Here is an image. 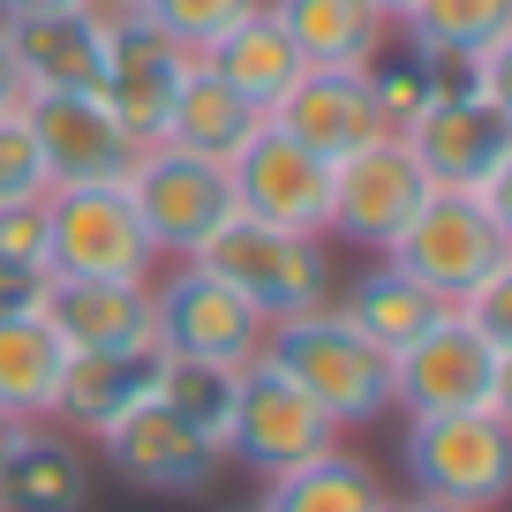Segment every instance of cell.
<instances>
[{
	"instance_id": "obj_1",
	"label": "cell",
	"mask_w": 512,
	"mask_h": 512,
	"mask_svg": "<svg viewBox=\"0 0 512 512\" xmlns=\"http://www.w3.org/2000/svg\"><path fill=\"white\" fill-rule=\"evenodd\" d=\"M264 362L287 369L324 407L332 430H369V422L392 415V354H377L332 302L309 309V317H279L264 332Z\"/></svg>"
},
{
	"instance_id": "obj_2",
	"label": "cell",
	"mask_w": 512,
	"mask_h": 512,
	"mask_svg": "<svg viewBox=\"0 0 512 512\" xmlns=\"http://www.w3.org/2000/svg\"><path fill=\"white\" fill-rule=\"evenodd\" d=\"M392 264L407 279L437 294V302H460L467 287H482L490 272L512 264V219H505V196H475V189H430L422 211L407 219V234L392 241Z\"/></svg>"
},
{
	"instance_id": "obj_3",
	"label": "cell",
	"mask_w": 512,
	"mask_h": 512,
	"mask_svg": "<svg viewBox=\"0 0 512 512\" xmlns=\"http://www.w3.org/2000/svg\"><path fill=\"white\" fill-rule=\"evenodd\" d=\"M512 347L445 309L415 347L392 354V407L400 415H505Z\"/></svg>"
},
{
	"instance_id": "obj_4",
	"label": "cell",
	"mask_w": 512,
	"mask_h": 512,
	"mask_svg": "<svg viewBox=\"0 0 512 512\" xmlns=\"http://www.w3.org/2000/svg\"><path fill=\"white\" fill-rule=\"evenodd\" d=\"M181 264H204L211 279H226L264 324L309 317V309L332 302V256H324V241L317 234H279V226L241 219V211L196 256H181Z\"/></svg>"
},
{
	"instance_id": "obj_5",
	"label": "cell",
	"mask_w": 512,
	"mask_h": 512,
	"mask_svg": "<svg viewBox=\"0 0 512 512\" xmlns=\"http://www.w3.org/2000/svg\"><path fill=\"white\" fill-rule=\"evenodd\" d=\"M400 144L415 151L430 189L505 196V181H512V106L467 91V83H437V98L400 128Z\"/></svg>"
},
{
	"instance_id": "obj_6",
	"label": "cell",
	"mask_w": 512,
	"mask_h": 512,
	"mask_svg": "<svg viewBox=\"0 0 512 512\" xmlns=\"http://www.w3.org/2000/svg\"><path fill=\"white\" fill-rule=\"evenodd\" d=\"M151 264H159V249H151L121 181L46 189V272L53 279H151Z\"/></svg>"
},
{
	"instance_id": "obj_7",
	"label": "cell",
	"mask_w": 512,
	"mask_h": 512,
	"mask_svg": "<svg viewBox=\"0 0 512 512\" xmlns=\"http://www.w3.org/2000/svg\"><path fill=\"white\" fill-rule=\"evenodd\" d=\"M400 460L415 497L490 512L512 490V415H407Z\"/></svg>"
},
{
	"instance_id": "obj_8",
	"label": "cell",
	"mask_w": 512,
	"mask_h": 512,
	"mask_svg": "<svg viewBox=\"0 0 512 512\" xmlns=\"http://www.w3.org/2000/svg\"><path fill=\"white\" fill-rule=\"evenodd\" d=\"M272 324L256 317L226 279H211L204 264H181L151 287V339L174 362H211V369H249L264 354Z\"/></svg>"
},
{
	"instance_id": "obj_9",
	"label": "cell",
	"mask_w": 512,
	"mask_h": 512,
	"mask_svg": "<svg viewBox=\"0 0 512 512\" xmlns=\"http://www.w3.org/2000/svg\"><path fill=\"white\" fill-rule=\"evenodd\" d=\"M121 189H128V204H136V219H144V234H151L159 256H196L234 219L226 166L189 159V151H174V144H144L136 166L121 174Z\"/></svg>"
},
{
	"instance_id": "obj_10",
	"label": "cell",
	"mask_w": 512,
	"mask_h": 512,
	"mask_svg": "<svg viewBox=\"0 0 512 512\" xmlns=\"http://www.w3.org/2000/svg\"><path fill=\"white\" fill-rule=\"evenodd\" d=\"M332 445H339V430L324 422V407L309 400V392L287 377V369H272L264 354H256V362L241 369V384H234L226 452L272 482V475H287V467H302V460H317V452H332Z\"/></svg>"
},
{
	"instance_id": "obj_11",
	"label": "cell",
	"mask_w": 512,
	"mask_h": 512,
	"mask_svg": "<svg viewBox=\"0 0 512 512\" xmlns=\"http://www.w3.org/2000/svg\"><path fill=\"white\" fill-rule=\"evenodd\" d=\"M226 189H234L241 219H264L279 234H317L324 241V226H332V166L317 151H302L294 136H279L272 121L234 151Z\"/></svg>"
},
{
	"instance_id": "obj_12",
	"label": "cell",
	"mask_w": 512,
	"mask_h": 512,
	"mask_svg": "<svg viewBox=\"0 0 512 512\" xmlns=\"http://www.w3.org/2000/svg\"><path fill=\"white\" fill-rule=\"evenodd\" d=\"M422 196H430V174L415 166V151H407L400 136H377V144L347 151V159L332 166V226H324V234L362 241V249L384 256L407 234V219L422 211Z\"/></svg>"
},
{
	"instance_id": "obj_13",
	"label": "cell",
	"mask_w": 512,
	"mask_h": 512,
	"mask_svg": "<svg viewBox=\"0 0 512 512\" xmlns=\"http://www.w3.org/2000/svg\"><path fill=\"white\" fill-rule=\"evenodd\" d=\"M196 53L174 46L151 16H113L106 23V68H98V98L121 113V128L136 144H159V121L174 106V91L189 83Z\"/></svg>"
},
{
	"instance_id": "obj_14",
	"label": "cell",
	"mask_w": 512,
	"mask_h": 512,
	"mask_svg": "<svg viewBox=\"0 0 512 512\" xmlns=\"http://www.w3.org/2000/svg\"><path fill=\"white\" fill-rule=\"evenodd\" d=\"M23 121L38 136V159H46L53 189H68V181H121L136 166V151H144L98 91H46L23 106Z\"/></svg>"
},
{
	"instance_id": "obj_15",
	"label": "cell",
	"mask_w": 512,
	"mask_h": 512,
	"mask_svg": "<svg viewBox=\"0 0 512 512\" xmlns=\"http://www.w3.org/2000/svg\"><path fill=\"white\" fill-rule=\"evenodd\" d=\"M264 121H272L279 136H294L302 151H317L324 166H339L347 151L392 136L384 113H377V98H369L362 68H302V76L287 83V98H279Z\"/></svg>"
},
{
	"instance_id": "obj_16",
	"label": "cell",
	"mask_w": 512,
	"mask_h": 512,
	"mask_svg": "<svg viewBox=\"0 0 512 512\" xmlns=\"http://www.w3.org/2000/svg\"><path fill=\"white\" fill-rule=\"evenodd\" d=\"M98 445H106V460H113L121 482H136V490H166V497L204 490L211 467H219V452H211L181 415H166L159 400H136L121 422H106Z\"/></svg>"
},
{
	"instance_id": "obj_17",
	"label": "cell",
	"mask_w": 512,
	"mask_h": 512,
	"mask_svg": "<svg viewBox=\"0 0 512 512\" xmlns=\"http://www.w3.org/2000/svg\"><path fill=\"white\" fill-rule=\"evenodd\" d=\"M38 317L61 332L68 354L144 347L151 339V279H46V309Z\"/></svg>"
},
{
	"instance_id": "obj_18",
	"label": "cell",
	"mask_w": 512,
	"mask_h": 512,
	"mask_svg": "<svg viewBox=\"0 0 512 512\" xmlns=\"http://www.w3.org/2000/svg\"><path fill=\"white\" fill-rule=\"evenodd\" d=\"M159 339H144V347H91V354H68L61 369V407L53 415L76 422V430H106V422H121L136 400H151L159 392Z\"/></svg>"
},
{
	"instance_id": "obj_19",
	"label": "cell",
	"mask_w": 512,
	"mask_h": 512,
	"mask_svg": "<svg viewBox=\"0 0 512 512\" xmlns=\"http://www.w3.org/2000/svg\"><path fill=\"white\" fill-rule=\"evenodd\" d=\"M8 46H16V68H23V83H31V98L98 91V68H106V16L68 8V16L8 23Z\"/></svg>"
},
{
	"instance_id": "obj_20",
	"label": "cell",
	"mask_w": 512,
	"mask_h": 512,
	"mask_svg": "<svg viewBox=\"0 0 512 512\" xmlns=\"http://www.w3.org/2000/svg\"><path fill=\"white\" fill-rule=\"evenodd\" d=\"M256 128H264V113L196 61L189 83L174 91V106H166V121H159V144L189 151V159H211V166H234V151L249 144Z\"/></svg>"
},
{
	"instance_id": "obj_21",
	"label": "cell",
	"mask_w": 512,
	"mask_h": 512,
	"mask_svg": "<svg viewBox=\"0 0 512 512\" xmlns=\"http://www.w3.org/2000/svg\"><path fill=\"white\" fill-rule=\"evenodd\" d=\"M264 8L294 38L302 68H369V53L392 38V16L369 0H264Z\"/></svg>"
},
{
	"instance_id": "obj_22",
	"label": "cell",
	"mask_w": 512,
	"mask_h": 512,
	"mask_svg": "<svg viewBox=\"0 0 512 512\" xmlns=\"http://www.w3.org/2000/svg\"><path fill=\"white\" fill-rule=\"evenodd\" d=\"M196 61L211 68L219 83H234L241 98H249L256 113H272L279 98H287V83L302 76V53H294V38L272 23V8H256V16H241L234 31L219 38L211 53H196Z\"/></svg>"
},
{
	"instance_id": "obj_23",
	"label": "cell",
	"mask_w": 512,
	"mask_h": 512,
	"mask_svg": "<svg viewBox=\"0 0 512 512\" xmlns=\"http://www.w3.org/2000/svg\"><path fill=\"white\" fill-rule=\"evenodd\" d=\"M339 317H347V324H354V332H362L377 354H400V347H415V339L430 332L437 317H445V302H437V294L422 287V279H407L400 264L384 256L377 272H362V279L347 287Z\"/></svg>"
},
{
	"instance_id": "obj_24",
	"label": "cell",
	"mask_w": 512,
	"mask_h": 512,
	"mask_svg": "<svg viewBox=\"0 0 512 512\" xmlns=\"http://www.w3.org/2000/svg\"><path fill=\"white\" fill-rule=\"evenodd\" d=\"M68 347L46 317H0V407L23 422H53Z\"/></svg>"
},
{
	"instance_id": "obj_25",
	"label": "cell",
	"mask_w": 512,
	"mask_h": 512,
	"mask_svg": "<svg viewBox=\"0 0 512 512\" xmlns=\"http://www.w3.org/2000/svg\"><path fill=\"white\" fill-rule=\"evenodd\" d=\"M264 512H392V497H384V482H377L369 460H354V452L332 445V452H317V460L272 475Z\"/></svg>"
},
{
	"instance_id": "obj_26",
	"label": "cell",
	"mask_w": 512,
	"mask_h": 512,
	"mask_svg": "<svg viewBox=\"0 0 512 512\" xmlns=\"http://www.w3.org/2000/svg\"><path fill=\"white\" fill-rule=\"evenodd\" d=\"M400 38H415L430 61H467L475 46H497L512 38V0H407Z\"/></svg>"
},
{
	"instance_id": "obj_27",
	"label": "cell",
	"mask_w": 512,
	"mask_h": 512,
	"mask_svg": "<svg viewBox=\"0 0 512 512\" xmlns=\"http://www.w3.org/2000/svg\"><path fill=\"white\" fill-rule=\"evenodd\" d=\"M0 497L8 512H83V452L68 437L31 430L23 452L0 467Z\"/></svg>"
},
{
	"instance_id": "obj_28",
	"label": "cell",
	"mask_w": 512,
	"mask_h": 512,
	"mask_svg": "<svg viewBox=\"0 0 512 512\" xmlns=\"http://www.w3.org/2000/svg\"><path fill=\"white\" fill-rule=\"evenodd\" d=\"M234 384H241V369H211V362H174L166 354V369H159V392L151 400L166 407V415H181L196 437H204L211 452H226V422H234Z\"/></svg>"
},
{
	"instance_id": "obj_29",
	"label": "cell",
	"mask_w": 512,
	"mask_h": 512,
	"mask_svg": "<svg viewBox=\"0 0 512 512\" xmlns=\"http://www.w3.org/2000/svg\"><path fill=\"white\" fill-rule=\"evenodd\" d=\"M362 76H369V98H377V113H384L392 136H400V128L437 98V61L415 46V38H400V23H392V38H384L377 53H369Z\"/></svg>"
},
{
	"instance_id": "obj_30",
	"label": "cell",
	"mask_w": 512,
	"mask_h": 512,
	"mask_svg": "<svg viewBox=\"0 0 512 512\" xmlns=\"http://www.w3.org/2000/svg\"><path fill=\"white\" fill-rule=\"evenodd\" d=\"M256 8H264V0H144V16L189 53H211L241 16H256Z\"/></svg>"
},
{
	"instance_id": "obj_31",
	"label": "cell",
	"mask_w": 512,
	"mask_h": 512,
	"mask_svg": "<svg viewBox=\"0 0 512 512\" xmlns=\"http://www.w3.org/2000/svg\"><path fill=\"white\" fill-rule=\"evenodd\" d=\"M53 181H46V159H38V136L23 113H0V204H38Z\"/></svg>"
},
{
	"instance_id": "obj_32",
	"label": "cell",
	"mask_w": 512,
	"mask_h": 512,
	"mask_svg": "<svg viewBox=\"0 0 512 512\" xmlns=\"http://www.w3.org/2000/svg\"><path fill=\"white\" fill-rule=\"evenodd\" d=\"M452 309H460L475 332H490V339H505V347H512V264H505V272H490L482 287H467Z\"/></svg>"
},
{
	"instance_id": "obj_33",
	"label": "cell",
	"mask_w": 512,
	"mask_h": 512,
	"mask_svg": "<svg viewBox=\"0 0 512 512\" xmlns=\"http://www.w3.org/2000/svg\"><path fill=\"white\" fill-rule=\"evenodd\" d=\"M0 256L46 272V196L38 204H0Z\"/></svg>"
},
{
	"instance_id": "obj_34",
	"label": "cell",
	"mask_w": 512,
	"mask_h": 512,
	"mask_svg": "<svg viewBox=\"0 0 512 512\" xmlns=\"http://www.w3.org/2000/svg\"><path fill=\"white\" fill-rule=\"evenodd\" d=\"M46 279H53V272L0 256V317H38V309H46Z\"/></svg>"
},
{
	"instance_id": "obj_35",
	"label": "cell",
	"mask_w": 512,
	"mask_h": 512,
	"mask_svg": "<svg viewBox=\"0 0 512 512\" xmlns=\"http://www.w3.org/2000/svg\"><path fill=\"white\" fill-rule=\"evenodd\" d=\"M31 106V83L16 68V46H8V23H0V113H23Z\"/></svg>"
},
{
	"instance_id": "obj_36",
	"label": "cell",
	"mask_w": 512,
	"mask_h": 512,
	"mask_svg": "<svg viewBox=\"0 0 512 512\" xmlns=\"http://www.w3.org/2000/svg\"><path fill=\"white\" fill-rule=\"evenodd\" d=\"M83 0H0V23H31V16H68Z\"/></svg>"
},
{
	"instance_id": "obj_37",
	"label": "cell",
	"mask_w": 512,
	"mask_h": 512,
	"mask_svg": "<svg viewBox=\"0 0 512 512\" xmlns=\"http://www.w3.org/2000/svg\"><path fill=\"white\" fill-rule=\"evenodd\" d=\"M31 430H38V422H23V415H8V407H0V467L23 452V437H31Z\"/></svg>"
},
{
	"instance_id": "obj_38",
	"label": "cell",
	"mask_w": 512,
	"mask_h": 512,
	"mask_svg": "<svg viewBox=\"0 0 512 512\" xmlns=\"http://www.w3.org/2000/svg\"><path fill=\"white\" fill-rule=\"evenodd\" d=\"M83 8H91V16H106V23H113V16H144V0H83Z\"/></svg>"
},
{
	"instance_id": "obj_39",
	"label": "cell",
	"mask_w": 512,
	"mask_h": 512,
	"mask_svg": "<svg viewBox=\"0 0 512 512\" xmlns=\"http://www.w3.org/2000/svg\"><path fill=\"white\" fill-rule=\"evenodd\" d=\"M392 512H467V505H445V497H407V505H392Z\"/></svg>"
},
{
	"instance_id": "obj_40",
	"label": "cell",
	"mask_w": 512,
	"mask_h": 512,
	"mask_svg": "<svg viewBox=\"0 0 512 512\" xmlns=\"http://www.w3.org/2000/svg\"><path fill=\"white\" fill-rule=\"evenodd\" d=\"M369 8H384V16H400V8H407V0H369Z\"/></svg>"
},
{
	"instance_id": "obj_41",
	"label": "cell",
	"mask_w": 512,
	"mask_h": 512,
	"mask_svg": "<svg viewBox=\"0 0 512 512\" xmlns=\"http://www.w3.org/2000/svg\"><path fill=\"white\" fill-rule=\"evenodd\" d=\"M0 512H8V497H0Z\"/></svg>"
},
{
	"instance_id": "obj_42",
	"label": "cell",
	"mask_w": 512,
	"mask_h": 512,
	"mask_svg": "<svg viewBox=\"0 0 512 512\" xmlns=\"http://www.w3.org/2000/svg\"><path fill=\"white\" fill-rule=\"evenodd\" d=\"M256 512H264V505H256Z\"/></svg>"
}]
</instances>
